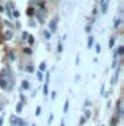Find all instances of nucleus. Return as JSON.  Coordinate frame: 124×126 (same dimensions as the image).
Listing matches in <instances>:
<instances>
[{"instance_id": "1", "label": "nucleus", "mask_w": 124, "mask_h": 126, "mask_svg": "<svg viewBox=\"0 0 124 126\" xmlns=\"http://www.w3.org/2000/svg\"><path fill=\"white\" fill-rule=\"evenodd\" d=\"M0 85L4 91H10L13 87V78L10 73H1L0 75Z\"/></svg>"}, {"instance_id": "2", "label": "nucleus", "mask_w": 124, "mask_h": 126, "mask_svg": "<svg viewBox=\"0 0 124 126\" xmlns=\"http://www.w3.org/2000/svg\"><path fill=\"white\" fill-rule=\"evenodd\" d=\"M57 30V21H51L50 22V32H56Z\"/></svg>"}, {"instance_id": "3", "label": "nucleus", "mask_w": 124, "mask_h": 126, "mask_svg": "<svg viewBox=\"0 0 124 126\" xmlns=\"http://www.w3.org/2000/svg\"><path fill=\"white\" fill-rule=\"evenodd\" d=\"M108 4H110V0H107V1H102V13H107V10H108Z\"/></svg>"}, {"instance_id": "4", "label": "nucleus", "mask_w": 124, "mask_h": 126, "mask_svg": "<svg viewBox=\"0 0 124 126\" xmlns=\"http://www.w3.org/2000/svg\"><path fill=\"white\" fill-rule=\"evenodd\" d=\"M37 19H38V22H41V24H44V21H45V18H44V15H42L41 12L37 13Z\"/></svg>"}, {"instance_id": "5", "label": "nucleus", "mask_w": 124, "mask_h": 126, "mask_svg": "<svg viewBox=\"0 0 124 126\" xmlns=\"http://www.w3.org/2000/svg\"><path fill=\"white\" fill-rule=\"evenodd\" d=\"M22 88H24V90H29V88H31L29 82H28V81H22Z\"/></svg>"}, {"instance_id": "6", "label": "nucleus", "mask_w": 124, "mask_h": 126, "mask_svg": "<svg viewBox=\"0 0 124 126\" xmlns=\"http://www.w3.org/2000/svg\"><path fill=\"white\" fill-rule=\"evenodd\" d=\"M123 54H124V47L120 46V47L117 48V56H123Z\"/></svg>"}, {"instance_id": "7", "label": "nucleus", "mask_w": 124, "mask_h": 126, "mask_svg": "<svg viewBox=\"0 0 124 126\" xmlns=\"http://www.w3.org/2000/svg\"><path fill=\"white\" fill-rule=\"evenodd\" d=\"M22 107H24V104L22 103H18L16 104V113H21L22 111Z\"/></svg>"}, {"instance_id": "8", "label": "nucleus", "mask_w": 124, "mask_h": 126, "mask_svg": "<svg viewBox=\"0 0 124 126\" xmlns=\"http://www.w3.org/2000/svg\"><path fill=\"white\" fill-rule=\"evenodd\" d=\"M67 110H69V100H66L64 101V106H63V111L67 113Z\"/></svg>"}, {"instance_id": "9", "label": "nucleus", "mask_w": 124, "mask_h": 126, "mask_svg": "<svg viewBox=\"0 0 124 126\" xmlns=\"http://www.w3.org/2000/svg\"><path fill=\"white\" fill-rule=\"evenodd\" d=\"M16 125H19V126H28L26 123H25V120H22V119H16Z\"/></svg>"}, {"instance_id": "10", "label": "nucleus", "mask_w": 124, "mask_h": 126, "mask_svg": "<svg viewBox=\"0 0 124 126\" xmlns=\"http://www.w3.org/2000/svg\"><path fill=\"white\" fill-rule=\"evenodd\" d=\"M114 46H115V38H111V40H110V43H108V47H110V48H112Z\"/></svg>"}, {"instance_id": "11", "label": "nucleus", "mask_w": 124, "mask_h": 126, "mask_svg": "<svg viewBox=\"0 0 124 126\" xmlns=\"http://www.w3.org/2000/svg\"><path fill=\"white\" fill-rule=\"evenodd\" d=\"M92 46H93V37H91V35H89V40H88V47L91 48Z\"/></svg>"}, {"instance_id": "12", "label": "nucleus", "mask_w": 124, "mask_h": 126, "mask_svg": "<svg viewBox=\"0 0 124 126\" xmlns=\"http://www.w3.org/2000/svg\"><path fill=\"white\" fill-rule=\"evenodd\" d=\"M45 69H47V64H45V63L42 62L41 64H39V72H44Z\"/></svg>"}, {"instance_id": "13", "label": "nucleus", "mask_w": 124, "mask_h": 126, "mask_svg": "<svg viewBox=\"0 0 124 126\" xmlns=\"http://www.w3.org/2000/svg\"><path fill=\"white\" fill-rule=\"evenodd\" d=\"M26 38H28V43H29V44H34V43H35V38H34V37H32V35H28V37H26Z\"/></svg>"}, {"instance_id": "14", "label": "nucleus", "mask_w": 124, "mask_h": 126, "mask_svg": "<svg viewBox=\"0 0 124 126\" xmlns=\"http://www.w3.org/2000/svg\"><path fill=\"white\" fill-rule=\"evenodd\" d=\"M42 34H44V37H45L47 40H50V38H51V32H50V31H44Z\"/></svg>"}, {"instance_id": "15", "label": "nucleus", "mask_w": 124, "mask_h": 126, "mask_svg": "<svg viewBox=\"0 0 124 126\" xmlns=\"http://www.w3.org/2000/svg\"><path fill=\"white\" fill-rule=\"evenodd\" d=\"M19 16H21V13H19L18 10H13V12H12V18H19Z\"/></svg>"}, {"instance_id": "16", "label": "nucleus", "mask_w": 124, "mask_h": 126, "mask_svg": "<svg viewBox=\"0 0 124 126\" xmlns=\"http://www.w3.org/2000/svg\"><path fill=\"white\" fill-rule=\"evenodd\" d=\"M91 114H92V113H91L89 110H85V116H83V117H85V119H89V117H91Z\"/></svg>"}, {"instance_id": "17", "label": "nucleus", "mask_w": 124, "mask_h": 126, "mask_svg": "<svg viewBox=\"0 0 124 126\" xmlns=\"http://www.w3.org/2000/svg\"><path fill=\"white\" fill-rule=\"evenodd\" d=\"M12 37H13V34H12V31H7V32H6V40H10Z\"/></svg>"}, {"instance_id": "18", "label": "nucleus", "mask_w": 124, "mask_h": 126, "mask_svg": "<svg viewBox=\"0 0 124 126\" xmlns=\"http://www.w3.org/2000/svg\"><path fill=\"white\" fill-rule=\"evenodd\" d=\"M6 15H7V18H12V10L9 7H6Z\"/></svg>"}, {"instance_id": "19", "label": "nucleus", "mask_w": 124, "mask_h": 126, "mask_svg": "<svg viewBox=\"0 0 124 126\" xmlns=\"http://www.w3.org/2000/svg\"><path fill=\"white\" fill-rule=\"evenodd\" d=\"M42 76H44L42 72H38V73H37V79H38V81H42Z\"/></svg>"}, {"instance_id": "20", "label": "nucleus", "mask_w": 124, "mask_h": 126, "mask_svg": "<svg viewBox=\"0 0 124 126\" xmlns=\"http://www.w3.org/2000/svg\"><path fill=\"white\" fill-rule=\"evenodd\" d=\"M24 53L29 56V54H32V50H31V48H29V47H28V48H25V50H24Z\"/></svg>"}, {"instance_id": "21", "label": "nucleus", "mask_w": 124, "mask_h": 126, "mask_svg": "<svg viewBox=\"0 0 124 126\" xmlns=\"http://www.w3.org/2000/svg\"><path fill=\"white\" fill-rule=\"evenodd\" d=\"M57 51H59V53H62L63 51V44L62 43H59V46H57Z\"/></svg>"}, {"instance_id": "22", "label": "nucleus", "mask_w": 124, "mask_h": 126, "mask_svg": "<svg viewBox=\"0 0 124 126\" xmlns=\"http://www.w3.org/2000/svg\"><path fill=\"white\" fill-rule=\"evenodd\" d=\"M26 12H28V15H29V16H32V15H34V12H35V10H34V7H29V9H28V10H26Z\"/></svg>"}, {"instance_id": "23", "label": "nucleus", "mask_w": 124, "mask_h": 126, "mask_svg": "<svg viewBox=\"0 0 124 126\" xmlns=\"http://www.w3.org/2000/svg\"><path fill=\"white\" fill-rule=\"evenodd\" d=\"M117 120H118V117H114V119L111 120V126H115V125H117Z\"/></svg>"}, {"instance_id": "24", "label": "nucleus", "mask_w": 124, "mask_h": 126, "mask_svg": "<svg viewBox=\"0 0 124 126\" xmlns=\"http://www.w3.org/2000/svg\"><path fill=\"white\" fill-rule=\"evenodd\" d=\"M95 51H96V53H101V46H99V44L95 46Z\"/></svg>"}, {"instance_id": "25", "label": "nucleus", "mask_w": 124, "mask_h": 126, "mask_svg": "<svg viewBox=\"0 0 124 126\" xmlns=\"http://www.w3.org/2000/svg\"><path fill=\"white\" fill-rule=\"evenodd\" d=\"M35 114H37V116H39V114H41V107H39V106L37 107V111H35Z\"/></svg>"}, {"instance_id": "26", "label": "nucleus", "mask_w": 124, "mask_h": 126, "mask_svg": "<svg viewBox=\"0 0 124 126\" xmlns=\"http://www.w3.org/2000/svg\"><path fill=\"white\" fill-rule=\"evenodd\" d=\"M85 123H86V119L82 116V117H80V125H85Z\"/></svg>"}, {"instance_id": "27", "label": "nucleus", "mask_w": 124, "mask_h": 126, "mask_svg": "<svg viewBox=\"0 0 124 126\" xmlns=\"http://www.w3.org/2000/svg\"><path fill=\"white\" fill-rule=\"evenodd\" d=\"M85 31L88 32V34H89V32L92 31V27H91V25H88V27H86V30H85Z\"/></svg>"}, {"instance_id": "28", "label": "nucleus", "mask_w": 124, "mask_h": 126, "mask_svg": "<svg viewBox=\"0 0 124 126\" xmlns=\"http://www.w3.org/2000/svg\"><path fill=\"white\" fill-rule=\"evenodd\" d=\"M34 70V67H32V64L31 66H26V72H32Z\"/></svg>"}, {"instance_id": "29", "label": "nucleus", "mask_w": 124, "mask_h": 126, "mask_svg": "<svg viewBox=\"0 0 124 126\" xmlns=\"http://www.w3.org/2000/svg\"><path fill=\"white\" fill-rule=\"evenodd\" d=\"M53 123V114H50V117H48V125H51Z\"/></svg>"}, {"instance_id": "30", "label": "nucleus", "mask_w": 124, "mask_h": 126, "mask_svg": "<svg viewBox=\"0 0 124 126\" xmlns=\"http://www.w3.org/2000/svg\"><path fill=\"white\" fill-rule=\"evenodd\" d=\"M29 27H35V21H32V19H29Z\"/></svg>"}, {"instance_id": "31", "label": "nucleus", "mask_w": 124, "mask_h": 126, "mask_svg": "<svg viewBox=\"0 0 124 126\" xmlns=\"http://www.w3.org/2000/svg\"><path fill=\"white\" fill-rule=\"evenodd\" d=\"M21 100H22V104H24V103L26 101V97H25V95H21Z\"/></svg>"}, {"instance_id": "32", "label": "nucleus", "mask_w": 124, "mask_h": 126, "mask_svg": "<svg viewBox=\"0 0 124 126\" xmlns=\"http://www.w3.org/2000/svg\"><path fill=\"white\" fill-rule=\"evenodd\" d=\"M117 63H118L117 60H114V62H112V64H111V67H117Z\"/></svg>"}, {"instance_id": "33", "label": "nucleus", "mask_w": 124, "mask_h": 126, "mask_svg": "<svg viewBox=\"0 0 124 126\" xmlns=\"http://www.w3.org/2000/svg\"><path fill=\"white\" fill-rule=\"evenodd\" d=\"M51 97H53V100H54V98L57 97V93H56V91H53V93H51Z\"/></svg>"}, {"instance_id": "34", "label": "nucleus", "mask_w": 124, "mask_h": 126, "mask_svg": "<svg viewBox=\"0 0 124 126\" xmlns=\"http://www.w3.org/2000/svg\"><path fill=\"white\" fill-rule=\"evenodd\" d=\"M45 81H50V73H48V72L45 73Z\"/></svg>"}, {"instance_id": "35", "label": "nucleus", "mask_w": 124, "mask_h": 126, "mask_svg": "<svg viewBox=\"0 0 124 126\" xmlns=\"http://www.w3.org/2000/svg\"><path fill=\"white\" fill-rule=\"evenodd\" d=\"M114 25H115V27H118V25H120V19H115V24H114Z\"/></svg>"}, {"instance_id": "36", "label": "nucleus", "mask_w": 124, "mask_h": 126, "mask_svg": "<svg viewBox=\"0 0 124 126\" xmlns=\"http://www.w3.org/2000/svg\"><path fill=\"white\" fill-rule=\"evenodd\" d=\"M44 93H45V94H48V87H47V85L44 87Z\"/></svg>"}, {"instance_id": "37", "label": "nucleus", "mask_w": 124, "mask_h": 126, "mask_svg": "<svg viewBox=\"0 0 124 126\" xmlns=\"http://www.w3.org/2000/svg\"><path fill=\"white\" fill-rule=\"evenodd\" d=\"M3 125V119H1V117H0V126Z\"/></svg>"}, {"instance_id": "38", "label": "nucleus", "mask_w": 124, "mask_h": 126, "mask_svg": "<svg viewBox=\"0 0 124 126\" xmlns=\"http://www.w3.org/2000/svg\"><path fill=\"white\" fill-rule=\"evenodd\" d=\"M60 126H66V125H64V122H62V123H60Z\"/></svg>"}, {"instance_id": "39", "label": "nucleus", "mask_w": 124, "mask_h": 126, "mask_svg": "<svg viewBox=\"0 0 124 126\" xmlns=\"http://www.w3.org/2000/svg\"><path fill=\"white\" fill-rule=\"evenodd\" d=\"M32 126H35V125H32Z\"/></svg>"}]
</instances>
